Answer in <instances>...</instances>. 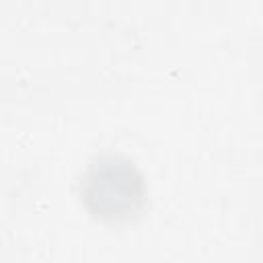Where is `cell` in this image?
Returning <instances> with one entry per match:
<instances>
[{"mask_svg": "<svg viewBox=\"0 0 263 263\" xmlns=\"http://www.w3.org/2000/svg\"><path fill=\"white\" fill-rule=\"evenodd\" d=\"M146 195L142 173L123 156L95 158L80 179V199L101 222L121 224L136 218L146 205Z\"/></svg>", "mask_w": 263, "mask_h": 263, "instance_id": "cell-1", "label": "cell"}]
</instances>
